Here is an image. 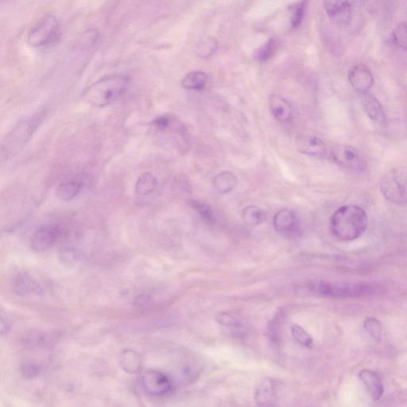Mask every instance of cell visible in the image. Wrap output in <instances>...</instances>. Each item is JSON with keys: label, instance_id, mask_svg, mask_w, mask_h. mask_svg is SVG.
Masks as SVG:
<instances>
[{"label": "cell", "instance_id": "1", "mask_svg": "<svg viewBox=\"0 0 407 407\" xmlns=\"http://www.w3.org/2000/svg\"><path fill=\"white\" fill-rule=\"evenodd\" d=\"M368 216L361 207L343 206L336 210L331 221L333 235L339 241L349 242L357 240L368 228Z\"/></svg>", "mask_w": 407, "mask_h": 407}, {"label": "cell", "instance_id": "2", "mask_svg": "<svg viewBox=\"0 0 407 407\" xmlns=\"http://www.w3.org/2000/svg\"><path fill=\"white\" fill-rule=\"evenodd\" d=\"M130 77L117 74L104 77L90 86L81 96L84 102L94 107H105L122 97L128 90Z\"/></svg>", "mask_w": 407, "mask_h": 407}, {"label": "cell", "instance_id": "3", "mask_svg": "<svg viewBox=\"0 0 407 407\" xmlns=\"http://www.w3.org/2000/svg\"><path fill=\"white\" fill-rule=\"evenodd\" d=\"M313 291L322 296L332 298L366 297L374 294L377 288L371 283H346L317 282L311 286Z\"/></svg>", "mask_w": 407, "mask_h": 407}, {"label": "cell", "instance_id": "4", "mask_svg": "<svg viewBox=\"0 0 407 407\" xmlns=\"http://www.w3.org/2000/svg\"><path fill=\"white\" fill-rule=\"evenodd\" d=\"M381 191L386 200L399 206L407 205V168H393L383 177Z\"/></svg>", "mask_w": 407, "mask_h": 407}, {"label": "cell", "instance_id": "5", "mask_svg": "<svg viewBox=\"0 0 407 407\" xmlns=\"http://www.w3.org/2000/svg\"><path fill=\"white\" fill-rule=\"evenodd\" d=\"M60 32L58 19L53 16H47L32 28L28 35V43L35 48L44 47L57 41Z\"/></svg>", "mask_w": 407, "mask_h": 407}, {"label": "cell", "instance_id": "6", "mask_svg": "<svg viewBox=\"0 0 407 407\" xmlns=\"http://www.w3.org/2000/svg\"><path fill=\"white\" fill-rule=\"evenodd\" d=\"M329 157L334 164L347 170L360 172L366 169V161L360 151L352 146L336 145L329 152Z\"/></svg>", "mask_w": 407, "mask_h": 407}, {"label": "cell", "instance_id": "7", "mask_svg": "<svg viewBox=\"0 0 407 407\" xmlns=\"http://www.w3.org/2000/svg\"><path fill=\"white\" fill-rule=\"evenodd\" d=\"M141 383L146 393L154 397L170 394L174 388L171 378L157 370L147 371L142 376Z\"/></svg>", "mask_w": 407, "mask_h": 407}, {"label": "cell", "instance_id": "8", "mask_svg": "<svg viewBox=\"0 0 407 407\" xmlns=\"http://www.w3.org/2000/svg\"><path fill=\"white\" fill-rule=\"evenodd\" d=\"M327 16L333 23L348 26L352 22L353 8L349 0H325Z\"/></svg>", "mask_w": 407, "mask_h": 407}, {"label": "cell", "instance_id": "9", "mask_svg": "<svg viewBox=\"0 0 407 407\" xmlns=\"http://www.w3.org/2000/svg\"><path fill=\"white\" fill-rule=\"evenodd\" d=\"M61 233V229L58 226L41 227L31 237V248L37 252L47 251L58 243Z\"/></svg>", "mask_w": 407, "mask_h": 407}, {"label": "cell", "instance_id": "10", "mask_svg": "<svg viewBox=\"0 0 407 407\" xmlns=\"http://www.w3.org/2000/svg\"><path fill=\"white\" fill-rule=\"evenodd\" d=\"M348 81L356 92L362 95L368 94L375 82L373 73L363 64H357L351 68Z\"/></svg>", "mask_w": 407, "mask_h": 407}, {"label": "cell", "instance_id": "11", "mask_svg": "<svg viewBox=\"0 0 407 407\" xmlns=\"http://www.w3.org/2000/svg\"><path fill=\"white\" fill-rule=\"evenodd\" d=\"M39 115L34 116L25 122L20 124L18 127L13 130L11 136L8 138L6 143V149H9L11 144L14 147H18L22 144H25L27 140L29 139L35 130H36L38 125L40 123Z\"/></svg>", "mask_w": 407, "mask_h": 407}, {"label": "cell", "instance_id": "12", "mask_svg": "<svg viewBox=\"0 0 407 407\" xmlns=\"http://www.w3.org/2000/svg\"><path fill=\"white\" fill-rule=\"evenodd\" d=\"M11 287L14 292L19 296H31L43 293V287L30 273L18 272L11 279Z\"/></svg>", "mask_w": 407, "mask_h": 407}, {"label": "cell", "instance_id": "13", "mask_svg": "<svg viewBox=\"0 0 407 407\" xmlns=\"http://www.w3.org/2000/svg\"><path fill=\"white\" fill-rule=\"evenodd\" d=\"M296 146L298 151L306 156L324 158L328 154L326 144L317 136H301L296 140Z\"/></svg>", "mask_w": 407, "mask_h": 407}, {"label": "cell", "instance_id": "14", "mask_svg": "<svg viewBox=\"0 0 407 407\" xmlns=\"http://www.w3.org/2000/svg\"><path fill=\"white\" fill-rule=\"evenodd\" d=\"M269 107L273 118L281 124L291 121L293 111L291 104L284 97L271 95L269 98Z\"/></svg>", "mask_w": 407, "mask_h": 407}, {"label": "cell", "instance_id": "15", "mask_svg": "<svg viewBox=\"0 0 407 407\" xmlns=\"http://www.w3.org/2000/svg\"><path fill=\"white\" fill-rule=\"evenodd\" d=\"M363 109L365 114L374 123L383 126L387 123L383 107L377 98L368 94H363L362 97Z\"/></svg>", "mask_w": 407, "mask_h": 407}, {"label": "cell", "instance_id": "16", "mask_svg": "<svg viewBox=\"0 0 407 407\" xmlns=\"http://www.w3.org/2000/svg\"><path fill=\"white\" fill-rule=\"evenodd\" d=\"M359 378L365 385L368 394L376 401L380 400L384 393V386L382 378L375 371L371 370H362L359 374Z\"/></svg>", "mask_w": 407, "mask_h": 407}, {"label": "cell", "instance_id": "17", "mask_svg": "<svg viewBox=\"0 0 407 407\" xmlns=\"http://www.w3.org/2000/svg\"><path fill=\"white\" fill-rule=\"evenodd\" d=\"M273 223L279 233L285 235L294 233L298 228L296 216L289 209L280 210L273 217Z\"/></svg>", "mask_w": 407, "mask_h": 407}, {"label": "cell", "instance_id": "18", "mask_svg": "<svg viewBox=\"0 0 407 407\" xmlns=\"http://www.w3.org/2000/svg\"><path fill=\"white\" fill-rule=\"evenodd\" d=\"M154 129L159 131H171L178 134H185L186 126L181 119L172 115H164L157 117L152 123Z\"/></svg>", "mask_w": 407, "mask_h": 407}, {"label": "cell", "instance_id": "19", "mask_svg": "<svg viewBox=\"0 0 407 407\" xmlns=\"http://www.w3.org/2000/svg\"><path fill=\"white\" fill-rule=\"evenodd\" d=\"M256 401L261 406L275 405L276 401L275 386L268 378H266L258 386L256 391Z\"/></svg>", "mask_w": 407, "mask_h": 407}, {"label": "cell", "instance_id": "20", "mask_svg": "<svg viewBox=\"0 0 407 407\" xmlns=\"http://www.w3.org/2000/svg\"><path fill=\"white\" fill-rule=\"evenodd\" d=\"M142 357L136 351L125 349L119 356V364L126 373L137 374L142 368Z\"/></svg>", "mask_w": 407, "mask_h": 407}, {"label": "cell", "instance_id": "21", "mask_svg": "<svg viewBox=\"0 0 407 407\" xmlns=\"http://www.w3.org/2000/svg\"><path fill=\"white\" fill-rule=\"evenodd\" d=\"M213 181L216 191L223 194L233 191L238 182L236 175L230 171H223L216 175Z\"/></svg>", "mask_w": 407, "mask_h": 407}, {"label": "cell", "instance_id": "22", "mask_svg": "<svg viewBox=\"0 0 407 407\" xmlns=\"http://www.w3.org/2000/svg\"><path fill=\"white\" fill-rule=\"evenodd\" d=\"M82 187L83 184L79 181L64 182V184H61L56 189V195L61 201H72L81 193Z\"/></svg>", "mask_w": 407, "mask_h": 407}, {"label": "cell", "instance_id": "23", "mask_svg": "<svg viewBox=\"0 0 407 407\" xmlns=\"http://www.w3.org/2000/svg\"><path fill=\"white\" fill-rule=\"evenodd\" d=\"M208 76L202 71H194L186 74L181 81V86L187 90L201 91L206 88Z\"/></svg>", "mask_w": 407, "mask_h": 407}, {"label": "cell", "instance_id": "24", "mask_svg": "<svg viewBox=\"0 0 407 407\" xmlns=\"http://www.w3.org/2000/svg\"><path fill=\"white\" fill-rule=\"evenodd\" d=\"M158 180L151 172H145L140 175L136 184V193L139 196L149 195L156 191Z\"/></svg>", "mask_w": 407, "mask_h": 407}, {"label": "cell", "instance_id": "25", "mask_svg": "<svg viewBox=\"0 0 407 407\" xmlns=\"http://www.w3.org/2000/svg\"><path fill=\"white\" fill-rule=\"evenodd\" d=\"M243 220L249 226H258L266 221L263 210L256 206L245 207L242 213Z\"/></svg>", "mask_w": 407, "mask_h": 407}, {"label": "cell", "instance_id": "26", "mask_svg": "<svg viewBox=\"0 0 407 407\" xmlns=\"http://www.w3.org/2000/svg\"><path fill=\"white\" fill-rule=\"evenodd\" d=\"M55 338L56 336L50 333L35 331L26 336L25 343L31 347H44L50 346Z\"/></svg>", "mask_w": 407, "mask_h": 407}, {"label": "cell", "instance_id": "27", "mask_svg": "<svg viewBox=\"0 0 407 407\" xmlns=\"http://www.w3.org/2000/svg\"><path fill=\"white\" fill-rule=\"evenodd\" d=\"M189 205L200 216L204 221L208 224L215 223L216 216L211 206H209L206 203L196 200L189 201Z\"/></svg>", "mask_w": 407, "mask_h": 407}, {"label": "cell", "instance_id": "28", "mask_svg": "<svg viewBox=\"0 0 407 407\" xmlns=\"http://www.w3.org/2000/svg\"><path fill=\"white\" fill-rule=\"evenodd\" d=\"M217 46L218 44L215 38L207 37L199 41L196 48V53L201 59H208L215 54Z\"/></svg>", "mask_w": 407, "mask_h": 407}, {"label": "cell", "instance_id": "29", "mask_svg": "<svg viewBox=\"0 0 407 407\" xmlns=\"http://www.w3.org/2000/svg\"><path fill=\"white\" fill-rule=\"evenodd\" d=\"M278 47V41L276 39H270L261 47H259L253 54V57L258 61H265L270 59L276 52Z\"/></svg>", "mask_w": 407, "mask_h": 407}, {"label": "cell", "instance_id": "30", "mask_svg": "<svg viewBox=\"0 0 407 407\" xmlns=\"http://www.w3.org/2000/svg\"><path fill=\"white\" fill-rule=\"evenodd\" d=\"M291 333L294 340L306 348H311L313 345L312 336L299 325L291 326Z\"/></svg>", "mask_w": 407, "mask_h": 407}, {"label": "cell", "instance_id": "31", "mask_svg": "<svg viewBox=\"0 0 407 407\" xmlns=\"http://www.w3.org/2000/svg\"><path fill=\"white\" fill-rule=\"evenodd\" d=\"M364 328L371 338H373L377 341L382 340L383 329L380 321L375 318H368L364 321Z\"/></svg>", "mask_w": 407, "mask_h": 407}, {"label": "cell", "instance_id": "32", "mask_svg": "<svg viewBox=\"0 0 407 407\" xmlns=\"http://www.w3.org/2000/svg\"><path fill=\"white\" fill-rule=\"evenodd\" d=\"M307 8V0H301V2L291 6L292 11L291 25L293 28L298 27L303 23Z\"/></svg>", "mask_w": 407, "mask_h": 407}, {"label": "cell", "instance_id": "33", "mask_svg": "<svg viewBox=\"0 0 407 407\" xmlns=\"http://www.w3.org/2000/svg\"><path fill=\"white\" fill-rule=\"evenodd\" d=\"M393 39H394L396 45L407 51V24H400L393 32Z\"/></svg>", "mask_w": 407, "mask_h": 407}, {"label": "cell", "instance_id": "34", "mask_svg": "<svg viewBox=\"0 0 407 407\" xmlns=\"http://www.w3.org/2000/svg\"><path fill=\"white\" fill-rule=\"evenodd\" d=\"M216 320L221 326L231 329H240L242 327L241 321L229 313L223 312L218 314Z\"/></svg>", "mask_w": 407, "mask_h": 407}, {"label": "cell", "instance_id": "35", "mask_svg": "<svg viewBox=\"0 0 407 407\" xmlns=\"http://www.w3.org/2000/svg\"><path fill=\"white\" fill-rule=\"evenodd\" d=\"M41 365L34 361H26L21 367V373L26 378H33L37 377L41 371Z\"/></svg>", "mask_w": 407, "mask_h": 407}]
</instances>
